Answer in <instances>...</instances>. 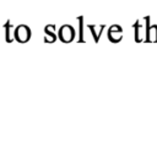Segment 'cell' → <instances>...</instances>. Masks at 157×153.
Listing matches in <instances>:
<instances>
[{
  "instance_id": "cell-1",
  "label": "cell",
  "mask_w": 157,
  "mask_h": 153,
  "mask_svg": "<svg viewBox=\"0 0 157 153\" xmlns=\"http://www.w3.org/2000/svg\"><path fill=\"white\" fill-rule=\"evenodd\" d=\"M15 37H16V40L23 43V42H27L31 37V31L27 26H18L16 28V32H15Z\"/></svg>"
},
{
  "instance_id": "cell-2",
  "label": "cell",
  "mask_w": 157,
  "mask_h": 153,
  "mask_svg": "<svg viewBox=\"0 0 157 153\" xmlns=\"http://www.w3.org/2000/svg\"><path fill=\"white\" fill-rule=\"evenodd\" d=\"M59 38L63 42H65V43L71 42L72 38H74V31H72V28L70 26H63L60 28V31H59Z\"/></svg>"
}]
</instances>
